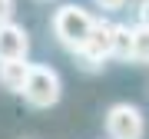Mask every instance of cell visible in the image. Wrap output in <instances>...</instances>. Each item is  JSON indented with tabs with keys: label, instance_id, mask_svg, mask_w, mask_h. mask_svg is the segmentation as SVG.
<instances>
[{
	"label": "cell",
	"instance_id": "cell-1",
	"mask_svg": "<svg viewBox=\"0 0 149 139\" xmlns=\"http://www.w3.org/2000/svg\"><path fill=\"white\" fill-rule=\"evenodd\" d=\"M93 27H96V17L80 3H63L60 10H53V37L70 53H80L86 47Z\"/></svg>",
	"mask_w": 149,
	"mask_h": 139
},
{
	"label": "cell",
	"instance_id": "cell-2",
	"mask_svg": "<svg viewBox=\"0 0 149 139\" xmlns=\"http://www.w3.org/2000/svg\"><path fill=\"white\" fill-rule=\"evenodd\" d=\"M20 96L30 103L33 109H50L56 106L60 96H63V83H60V73L47 63H30L27 83H23Z\"/></svg>",
	"mask_w": 149,
	"mask_h": 139
},
{
	"label": "cell",
	"instance_id": "cell-3",
	"mask_svg": "<svg viewBox=\"0 0 149 139\" xmlns=\"http://www.w3.org/2000/svg\"><path fill=\"white\" fill-rule=\"evenodd\" d=\"M106 136L109 139H143L146 116L136 103H113L106 109Z\"/></svg>",
	"mask_w": 149,
	"mask_h": 139
},
{
	"label": "cell",
	"instance_id": "cell-4",
	"mask_svg": "<svg viewBox=\"0 0 149 139\" xmlns=\"http://www.w3.org/2000/svg\"><path fill=\"white\" fill-rule=\"evenodd\" d=\"M80 63L86 70H100L106 60H113V23L109 20H96V27L86 40V47L80 50Z\"/></svg>",
	"mask_w": 149,
	"mask_h": 139
},
{
	"label": "cell",
	"instance_id": "cell-5",
	"mask_svg": "<svg viewBox=\"0 0 149 139\" xmlns=\"http://www.w3.org/2000/svg\"><path fill=\"white\" fill-rule=\"evenodd\" d=\"M27 53H30V33L20 23H3L0 27V63L27 60Z\"/></svg>",
	"mask_w": 149,
	"mask_h": 139
},
{
	"label": "cell",
	"instance_id": "cell-6",
	"mask_svg": "<svg viewBox=\"0 0 149 139\" xmlns=\"http://www.w3.org/2000/svg\"><path fill=\"white\" fill-rule=\"evenodd\" d=\"M27 73H30V63L27 60H10V63H0V86L10 93H20L23 83H27Z\"/></svg>",
	"mask_w": 149,
	"mask_h": 139
},
{
	"label": "cell",
	"instance_id": "cell-7",
	"mask_svg": "<svg viewBox=\"0 0 149 139\" xmlns=\"http://www.w3.org/2000/svg\"><path fill=\"white\" fill-rule=\"evenodd\" d=\"M113 56L129 63V56H133V27L113 23Z\"/></svg>",
	"mask_w": 149,
	"mask_h": 139
},
{
	"label": "cell",
	"instance_id": "cell-8",
	"mask_svg": "<svg viewBox=\"0 0 149 139\" xmlns=\"http://www.w3.org/2000/svg\"><path fill=\"white\" fill-rule=\"evenodd\" d=\"M129 63H149V30L133 27V56Z\"/></svg>",
	"mask_w": 149,
	"mask_h": 139
},
{
	"label": "cell",
	"instance_id": "cell-9",
	"mask_svg": "<svg viewBox=\"0 0 149 139\" xmlns=\"http://www.w3.org/2000/svg\"><path fill=\"white\" fill-rule=\"evenodd\" d=\"M13 13H17L13 0H0V27H3V23H13Z\"/></svg>",
	"mask_w": 149,
	"mask_h": 139
},
{
	"label": "cell",
	"instance_id": "cell-10",
	"mask_svg": "<svg viewBox=\"0 0 149 139\" xmlns=\"http://www.w3.org/2000/svg\"><path fill=\"white\" fill-rule=\"evenodd\" d=\"M136 13H139V23H136V27H143V30H149V0H139Z\"/></svg>",
	"mask_w": 149,
	"mask_h": 139
},
{
	"label": "cell",
	"instance_id": "cell-11",
	"mask_svg": "<svg viewBox=\"0 0 149 139\" xmlns=\"http://www.w3.org/2000/svg\"><path fill=\"white\" fill-rule=\"evenodd\" d=\"M96 7H100V10H123V7H126V0H93Z\"/></svg>",
	"mask_w": 149,
	"mask_h": 139
},
{
	"label": "cell",
	"instance_id": "cell-12",
	"mask_svg": "<svg viewBox=\"0 0 149 139\" xmlns=\"http://www.w3.org/2000/svg\"><path fill=\"white\" fill-rule=\"evenodd\" d=\"M40 3H50V0H40Z\"/></svg>",
	"mask_w": 149,
	"mask_h": 139
},
{
	"label": "cell",
	"instance_id": "cell-13",
	"mask_svg": "<svg viewBox=\"0 0 149 139\" xmlns=\"http://www.w3.org/2000/svg\"><path fill=\"white\" fill-rule=\"evenodd\" d=\"M23 139H33V136H23Z\"/></svg>",
	"mask_w": 149,
	"mask_h": 139
}]
</instances>
